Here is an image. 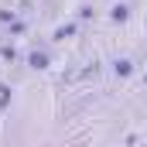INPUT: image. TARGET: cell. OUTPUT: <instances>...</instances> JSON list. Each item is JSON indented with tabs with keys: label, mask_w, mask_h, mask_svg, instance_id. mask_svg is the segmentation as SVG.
<instances>
[{
	"label": "cell",
	"mask_w": 147,
	"mask_h": 147,
	"mask_svg": "<svg viewBox=\"0 0 147 147\" xmlns=\"http://www.w3.org/2000/svg\"><path fill=\"white\" fill-rule=\"evenodd\" d=\"M113 75H116V79H130V75H134V62H130V58H116V62H113Z\"/></svg>",
	"instance_id": "cell-4"
},
{
	"label": "cell",
	"mask_w": 147,
	"mask_h": 147,
	"mask_svg": "<svg viewBox=\"0 0 147 147\" xmlns=\"http://www.w3.org/2000/svg\"><path fill=\"white\" fill-rule=\"evenodd\" d=\"M144 86H147V72H144Z\"/></svg>",
	"instance_id": "cell-10"
},
{
	"label": "cell",
	"mask_w": 147,
	"mask_h": 147,
	"mask_svg": "<svg viewBox=\"0 0 147 147\" xmlns=\"http://www.w3.org/2000/svg\"><path fill=\"white\" fill-rule=\"evenodd\" d=\"M7 31H10V34L17 38V34H24V31H28V24H24V21H21V17H14V21H10V24H7Z\"/></svg>",
	"instance_id": "cell-7"
},
{
	"label": "cell",
	"mask_w": 147,
	"mask_h": 147,
	"mask_svg": "<svg viewBox=\"0 0 147 147\" xmlns=\"http://www.w3.org/2000/svg\"><path fill=\"white\" fill-rule=\"evenodd\" d=\"M144 24H147V17H144Z\"/></svg>",
	"instance_id": "cell-11"
},
{
	"label": "cell",
	"mask_w": 147,
	"mask_h": 147,
	"mask_svg": "<svg viewBox=\"0 0 147 147\" xmlns=\"http://www.w3.org/2000/svg\"><path fill=\"white\" fill-rule=\"evenodd\" d=\"M79 34V24L75 21H69V24H58L55 31H51V41H69V38Z\"/></svg>",
	"instance_id": "cell-2"
},
{
	"label": "cell",
	"mask_w": 147,
	"mask_h": 147,
	"mask_svg": "<svg viewBox=\"0 0 147 147\" xmlns=\"http://www.w3.org/2000/svg\"><path fill=\"white\" fill-rule=\"evenodd\" d=\"M0 58H3V62H17L21 55H17V48H14V45H0Z\"/></svg>",
	"instance_id": "cell-6"
},
{
	"label": "cell",
	"mask_w": 147,
	"mask_h": 147,
	"mask_svg": "<svg viewBox=\"0 0 147 147\" xmlns=\"http://www.w3.org/2000/svg\"><path fill=\"white\" fill-rule=\"evenodd\" d=\"M110 21L113 24H127L130 21V3H113L110 7Z\"/></svg>",
	"instance_id": "cell-3"
},
{
	"label": "cell",
	"mask_w": 147,
	"mask_h": 147,
	"mask_svg": "<svg viewBox=\"0 0 147 147\" xmlns=\"http://www.w3.org/2000/svg\"><path fill=\"white\" fill-rule=\"evenodd\" d=\"M10 103H14V89L10 86H0V113L10 110Z\"/></svg>",
	"instance_id": "cell-5"
},
{
	"label": "cell",
	"mask_w": 147,
	"mask_h": 147,
	"mask_svg": "<svg viewBox=\"0 0 147 147\" xmlns=\"http://www.w3.org/2000/svg\"><path fill=\"white\" fill-rule=\"evenodd\" d=\"M75 17H79V21H92V17H96V10L86 3V7H79V14H75Z\"/></svg>",
	"instance_id": "cell-8"
},
{
	"label": "cell",
	"mask_w": 147,
	"mask_h": 147,
	"mask_svg": "<svg viewBox=\"0 0 147 147\" xmlns=\"http://www.w3.org/2000/svg\"><path fill=\"white\" fill-rule=\"evenodd\" d=\"M17 17V10H10V7H0V24H10Z\"/></svg>",
	"instance_id": "cell-9"
},
{
	"label": "cell",
	"mask_w": 147,
	"mask_h": 147,
	"mask_svg": "<svg viewBox=\"0 0 147 147\" xmlns=\"http://www.w3.org/2000/svg\"><path fill=\"white\" fill-rule=\"evenodd\" d=\"M24 62H28V65H31V69H34V72H45V69H51V55H48V51H28V58H24Z\"/></svg>",
	"instance_id": "cell-1"
}]
</instances>
